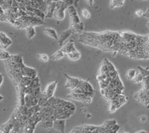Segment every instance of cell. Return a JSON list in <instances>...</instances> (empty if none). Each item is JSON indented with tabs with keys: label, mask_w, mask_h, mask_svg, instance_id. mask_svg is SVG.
<instances>
[{
	"label": "cell",
	"mask_w": 149,
	"mask_h": 133,
	"mask_svg": "<svg viewBox=\"0 0 149 133\" xmlns=\"http://www.w3.org/2000/svg\"><path fill=\"white\" fill-rule=\"evenodd\" d=\"M136 100L149 108V86L143 85V88L134 95Z\"/></svg>",
	"instance_id": "6da1fadb"
},
{
	"label": "cell",
	"mask_w": 149,
	"mask_h": 133,
	"mask_svg": "<svg viewBox=\"0 0 149 133\" xmlns=\"http://www.w3.org/2000/svg\"><path fill=\"white\" fill-rule=\"evenodd\" d=\"M69 5L66 3L65 1H58L57 2L55 11L54 13V17L55 19L58 21L63 20L65 18V10L67 9Z\"/></svg>",
	"instance_id": "7a4b0ae2"
},
{
	"label": "cell",
	"mask_w": 149,
	"mask_h": 133,
	"mask_svg": "<svg viewBox=\"0 0 149 133\" xmlns=\"http://www.w3.org/2000/svg\"><path fill=\"white\" fill-rule=\"evenodd\" d=\"M58 81L54 80L51 82L47 85L43 92L42 93V97L46 100H50L53 98L54 94V91L56 90V88L58 86Z\"/></svg>",
	"instance_id": "3957f363"
},
{
	"label": "cell",
	"mask_w": 149,
	"mask_h": 133,
	"mask_svg": "<svg viewBox=\"0 0 149 133\" xmlns=\"http://www.w3.org/2000/svg\"><path fill=\"white\" fill-rule=\"evenodd\" d=\"M67 11L70 17V21H71V25H77V24H79L80 22H81L74 6H73V5H70V6L67 8Z\"/></svg>",
	"instance_id": "277c9868"
},
{
	"label": "cell",
	"mask_w": 149,
	"mask_h": 133,
	"mask_svg": "<svg viewBox=\"0 0 149 133\" xmlns=\"http://www.w3.org/2000/svg\"><path fill=\"white\" fill-rule=\"evenodd\" d=\"M68 98L75 100L81 101V102H83L86 104H89L92 102V97H90L84 94H77V93L70 92V94H68Z\"/></svg>",
	"instance_id": "5b68a950"
},
{
	"label": "cell",
	"mask_w": 149,
	"mask_h": 133,
	"mask_svg": "<svg viewBox=\"0 0 149 133\" xmlns=\"http://www.w3.org/2000/svg\"><path fill=\"white\" fill-rule=\"evenodd\" d=\"M12 40L5 33L0 31V47L2 49H6L12 44Z\"/></svg>",
	"instance_id": "8992f818"
},
{
	"label": "cell",
	"mask_w": 149,
	"mask_h": 133,
	"mask_svg": "<svg viewBox=\"0 0 149 133\" xmlns=\"http://www.w3.org/2000/svg\"><path fill=\"white\" fill-rule=\"evenodd\" d=\"M66 80H67L66 84V88L70 89L71 91L78 87L81 83L82 80H80L78 79V78H72V77H70V76H66Z\"/></svg>",
	"instance_id": "52a82bcc"
},
{
	"label": "cell",
	"mask_w": 149,
	"mask_h": 133,
	"mask_svg": "<svg viewBox=\"0 0 149 133\" xmlns=\"http://www.w3.org/2000/svg\"><path fill=\"white\" fill-rule=\"evenodd\" d=\"M65 124H66V120H54L53 121L52 128L57 131L61 132V133H65Z\"/></svg>",
	"instance_id": "ba28073f"
},
{
	"label": "cell",
	"mask_w": 149,
	"mask_h": 133,
	"mask_svg": "<svg viewBox=\"0 0 149 133\" xmlns=\"http://www.w3.org/2000/svg\"><path fill=\"white\" fill-rule=\"evenodd\" d=\"M72 34V31L70 28H69L68 30L62 31V32L61 33V34L58 35V42H59V45H61V46L63 45V43L70 38V36Z\"/></svg>",
	"instance_id": "9c48e42d"
},
{
	"label": "cell",
	"mask_w": 149,
	"mask_h": 133,
	"mask_svg": "<svg viewBox=\"0 0 149 133\" xmlns=\"http://www.w3.org/2000/svg\"><path fill=\"white\" fill-rule=\"evenodd\" d=\"M61 50L65 54H66V56L68 54H70V53L72 52V51L76 50V48H75V46H74V41L72 40L69 41L67 43L65 44L64 46L61 48Z\"/></svg>",
	"instance_id": "30bf717a"
},
{
	"label": "cell",
	"mask_w": 149,
	"mask_h": 133,
	"mask_svg": "<svg viewBox=\"0 0 149 133\" xmlns=\"http://www.w3.org/2000/svg\"><path fill=\"white\" fill-rule=\"evenodd\" d=\"M56 6H57V2H49L48 4L47 9H46V18H51L53 17L54 16V13L55 11Z\"/></svg>",
	"instance_id": "8fae6325"
},
{
	"label": "cell",
	"mask_w": 149,
	"mask_h": 133,
	"mask_svg": "<svg viewBox=\"0 0 149 133\" xmlns=\"http://www.w3.org/2000/svg\"><path fill=\"white\" fill-rule=\"evenodd\" d=\"M42 32L49 37H52V39L58 40V34L55 29L52 28H45L42 29Z\"/></svg>",
	"instance_id": "7c38bea8"
},
{
	"label": "cell",
	"mask_w": 149,
	"mask_h": 133,
	"mask_svg": "<svg viewBox=\"0 0 149 133\" xmlns=\"http://www.w3.org/2000/svg\"><path fill=\"white\" fill-rule=\"evenodd\" d=\"M70 29L72 31L73 34H76V33H82L84 29V25L82 22H80L79 24H77L75 25H70Z\"/></svg>",
	"instance_id": "4fadbf2b"
},
{
	"label": "cell",
	"mask_w": 149,
	"mask_h": 133,
	"mask_svg": "<svg viewBox=\"0 0 149 133\" xmlns=\"http://www.w3.org/2000/svg\"><path fill=\"white\" fill-rule=\"evenodd\" d=\"M124 3H125L124 0H111V1H110L109 6H110V8L114 9L122 6Z\"/></svg>",
	"instance_id": "5bb4252c"
},
{
	"label": "cell",
	"mask_w": 149,
	"mask_h": 133,
	"mask_svg": "<svg viewBox=\"0 0 149 133\" xmlns=\"http://www.w3.org/2000/svg\"><path fill=\"white\" fill-rule=\"evenodd\" d=\"M66 56H67V57L70 60H71L76 61L78 60L81 58V53L76 49V50L72 51V52L68 54Z\"/></svg>",
	"instance_id": "9a60e30c"
},
{
	"label": "cell",
	"mask_w": 149,
	"mask_h": 133,
	"mask_svg": "<svg viewBox=\"0 0 149 133\" xmlns=\"http://www.w3.org/2000/svg\"><path fill=\"white\" fill-rule=\"evenodd\" d=\"M26 37H27L29 39H32L36 34V30L34 26H29V27L26 28Z\"/></svg>",
	"instance_id": "2e32d148"
},
{
	"label": "cell",
	"mask_w": 149,
	"mask_h": 133,
	"mask_svg": "<svg viewBox=\"0 0 149 133\" xmlns=\"http://www.w3.org/2000/svg\"><path fill=\"white\" fill-rule=\"evenodd\" d=\"M10 54L5 49L0 48V60L7 61L10 58Z\"/></svg>",
	"instance_id": "e0dca14e"
},
{
	"label": "cell",
	"mask_w": 149,
	"mask_h": 133,
	"mask_svg": "<svg viewBox=\"0 0 149 133\" xmlns=\"http://www.w3.org/2000/svg\"><path fill=\"white\" fill-rule=\"evenodd\" d=\"M136 73H137V71L136 69H129L128 71L126 72V77L128 80H133L135 78Z\"/></svg>",
	"instance_id": "ac0fdd59"
},
{
	"label": "cell",
	"mask_w": 149,
	"mask_h": 133,
	"mask_svg": "<svg viewBox=\"0 0 149 133\" xmlns=\"http://www.w3.org/2000/svg\"><path fill=\"white\" fill-rule=\"evenodd\" d=\"M65 56H66V54L60 49V50H58L57 52H55L53 54L52 59L54 60H61L62 59V58L64 57Z\"/></svg>",
	"instance_id": "d6986e66"
},
{
	"label": "cell",
	"mask_w": 149,
	"mask_h": 133,
	"mask_svg": "<svg viewBox=\"0 0 149 133\" xmlns=\"http://www.w3.org/2000/svg\"><path fill=\"white\" fill-rule=\"evenodd\" d=\"M37 57L39 60H40L41 62H47L49 60V57L47 55V54H37Z\"/></svg>",
	"instance_id": "ffe728a7"
},
{
	"label": "cell",
	"mask_w": 149,
	"mask_h": 133,
	"mask_svg": "<svg viewBox=\"0 0 149 133\" xmlns=\"http://www.w3.org/2000/svg\"><path fill=\"white\" fill-rule=\"evenodd\" d=\"M143 81V78H142V75L141 74V73L139 72V71H137V73H136V75L135 78L133 80V82L136 83H142Z\"/></svg>",
	"instance_id": "44dd1931"
},
{
	"label": "cell",
	"mask_w": 149,
	"mask_h": 133,
	"mask_svg": "<svg viewBox=\"0 0 149 133\" xmlns=\"http://www.w3.org/2000/svg\"><path fill=\"white\" fill-rule=\"evenodd\" d=\"M81 14L83 16V17L86 19H89L91 17V13L90 12V10L86 8H84L81 11Z\"/></svg>",
	"instance_id": "7402d4cb"
},
{
	"label": "cell",
	"mask_w": 149,
	"mask_h": 133,
	"mask_svg": "<svg viewBox=\"0 0 149 133\" xmlns=\"http://www.w3.org/2000/svg\"><path fill=\"white\" fill-rule=\"evenodd\" d=\"M135 14L137 17H143V15H144V11L141 10V9H139V10H137L135 12Z\"/></svg>",
	"instance_id": "603a6c76"
},
{
	"label": "cell",
	"mask_w": 149,
	"mask_h": 133,
	"mask_svg": "<svg viewBox=\"0 0 149 133\" xmlns=\"http://www.w3.org/2000/svg\"><path fill=\"white\" fill-rule=\"evenodd\" d=\"M143 17H146V18L149 19V6L148 7L147 10H146V11L144 13V15H143Z\"/></svg>",
	"instance_id": "cb8c5ba5"
},
{
	"label": "cell",
	"mask_w": 149,
	"mask_h": 133,
	"mask_svg": "<svg viewBox=\"0 0 149 133\" xmlns=\"http://www.w3.org/2000/svg\"><path fill=\"white\" fill-rule=\"evenodd\" d=\"M3 79H4L3 75H2V74H1V73H0V86L2 85V82H3Z\"/></svg>",
	"instance_id": "d4e9b609"
},
{
	"label": "cell",
	"mask_w": 149,
	"mask_h": 133,
	"mask_svg": "<svg viewBox=\"0 0 149 133\" xmlns=\"http://www.w3.org/2000/svg\"><path fill=\"white\" fill-rule=\"evenodd\" d=\"M134 133H148L147 132L145 131V130H140V131H138V132H136Z\"/></svg>",
	"instance_id": "484cf974"
},
{
	"label": "cell",
	"mask_w": 149,
	"mask_h": 133,
	"mask_svg": "<svg viewBox=\"0 0 149 133\" xmlns=\"http://www.w3.org/2000/svg\"><path fill=\"white\" fill-rule=\"evenodd\" d=\"M87 2H90V3H89V4H90V5H93V2H94V1H93V0H92V1H87Z\"/></svg>",
	"instance_id": "4316f807"
},
{
	"label": "cell",
	"mask_w": 149,
	"mask_h": 133,
	"mask_svg": "<svg viewBox=\"0 0 149 133\" xmlns=\"http://www.w3.org/2000/svg\"><path fill=\"white\" fill-rule=\"evenodd\" d=\"M120 133H129V132H122Z\"/></svg>",
	"instance_id": "83f0119b"
},
{
	"label": "cell",
	"mask_w": 149,
	"mask_h": 133,
	"mask_svg": "<svg viewBox=\"0 0 149 133\" xmlns=\"http://www.w3.org/2000/svg\"><path fill=\"white\" fill-rule=\"evenodd\" d=\"M147 25H148V27H149V22H148V23H147Z\"/></svg>",
	"instance_id": "f1b7e54d"
},
{
	"label": "cell",
	"mask_w": 149,
	"mask_h": 133,
	"mask_svg": "<svg viewBox=\"0 0 149 133\" xmlns=\"http://www.w3.org/2000/svg\"><path fill=\"white\" fill-rule=\"evenodd\" d=\"M0 133H3V132H2L1 131V130H0Z\"/></svg>",
	"instance_id": "f546056e"
}]
</instances>
